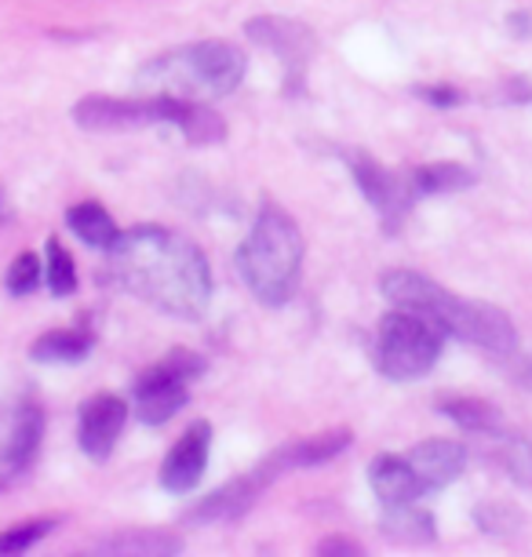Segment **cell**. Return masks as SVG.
<instances>
[{"label": "cell", "mask_w": 532, "mask_h": 557, "mask_svg": "<svg viewBox=\"0 0 532 557\" xmlns=\"http://www.w3.org/2000/svg\"><path fill=\"white\" fill-rule=\"evenodd\" d=\"M107 251V273L113 285L139 296L143 302L183 321H197L208 310L212 273L194 240L164 226H135L128 234H117Z\"/></svg>", "instance_id": "6da1fadb"}, {"label": "cell", "mask_w": 532, "mask_h": 557, "mask_svg": "<svg viewBox=\"0 0 532 557\" xmlns=\"http://www.w3.org/2000/svg\"><path fill=\"white\" fill-rule=\"evenodd\" d=\"M383 296H387L398 310L420 313L423 321L437 324L442 332L456 335L463 343L482 346L488 354H515L518 350V332L515 321L504 310L488 307V302H471L460 299L442 285H434L431 277L412 270H394L383 277Z\"/></svg>", "instance_id": "7a4b0ae2"}, {"label": "cell", "mask_w": 532, "mask_h": 557, "mask_svg": "<svg viewBox=\"0 0 532 557\" xmlns=\"http://www.w3.org/2000/svg\"><path fill=\"white\" fill-rule=\"evenodd\" d=\"M302 267V234L292 215L277 205H263L256 226L237 251V270L252 296L267 307H281L292 299Z\"/></svg>", "instance_id": "3957f363"}, {"label": "cell", "mask_w": 532, "mask_h": 557, "mask_svg": "<svg viewBox=\"0 0 532 557\" xmlns=\"http://www.w3.org/2000/svg\"><path fill=\"white\" fill-rule=\"evenodd\" d=\"M242 77H245L242 48L226 45V40H201V45L169 51L158 62H150L139 81L153 84L158 96L219 99V96H231L237 84H242Z\"/></svg>", "instance_id": "277c9868"}, {"label": "cell", "mask_w": 532, "mask_h": 557, "mask_svg": "<svg viewBox=\"0 0 532 557\" xmlns=\"http://www.w3.org/2000/svg\"><path fill=\"white\" fill-rule=\"evenodd\" d=\"M445 332L437 324L423 321L420 313L394 310L380 321V339H375V361L380 372L394 383L423 380L442 357Z\"/></svg>", "instance_id": "5b68a950"}, {"label": "cell", "mask_w": 532, "mask_h": 557, "mask_svg": "<svg viewBox=\"0 0 532 557\" xmlns=\"http://www.w3.org/2000/svg\"><path fill=\"white\" fill-rule=\"evenodd\" d=\"M205 372V357L194 350H172L135 380V416L146 426H161L190 401V383Z\"/></svg>", "instance_id": "8992f818"}, {"label": "cell", "mask_w": 532, "mask_h": 557, "mask_svg": "<svg viewBox=\"0 0 532 557\" xmlns=\"http://www.w3.org/2000/svg\"><path fill=\"white\" fill-rule=\"evenodd\" d=\"M45 437V408L34 397L0 401V474H18L34 462Z\"/></svg>", "instance_id": "52a82bcc"}, {"label": "cell", "mask_w": 532, "mask_h": 557, "mask_svg": "<svg viewBox=\"0 0 532 557\" xmlns=\"http://www.w3.org/2000/svg\"><path fill=\"white\" fill-rule=\"evenodd\" d=\"M73 121L85 132H132L143 128V124H164V96L153 99L88 96L73 107Z\"/></svg>", "instance_id": "ba28073f"}, {"label": "cell", "mask_w": 532, "mask_h": 557, "mask_svg": "<svg viewBox=\"0 0 532 557\" xmlns=\"http://www.w3.org/2000/svg\"><path fill=\"white\" fill-rule=\"evenodd\" d=\"M347 164L354 172V183L361 186V194L369 197V205L383 215V223L391 230L398 226L405 212L412 208V194H416L412 186H405L394 172H387L383 164H375L369 153H350Z\"/></svg>", "instance_id": "9c48e42d"}, {"label": "cell", "mask_w": 532, "mask_h": 557, "mask_svg": "<svg viewBox=\"0 0 532 557\" xmlns=\"http://www.w3.org/2000/svg\"><path fill=\"white\" fill-rule=\"evenodd\" d=\"M128 423V401H121L117 394H96L81 408L77 423V445L88 459H107L113 445H117L121 430Z\"/></svg>", "instance_id": "30bf717a"}, {"label": "cell", "mask_w": 532, "mask_h": 557, "mask_svg": "<svg viewBox=\"0 0 532 557\" xmlns=\"http://www.w3.org/2000/svg\"><path fill=\"white\" fill-rule=\"evenodd\" d=\"M347 448H350V430H325V434L302 437V441H292L285 448H277L274 456L263 459V467H259L252 478L259 485H267V481H277L281 474H288V470L321 467V462L343 456Z\"/></svg>", "instance_id": "8fae6325"}, {"label": "cell", "mask_w": 532, "mask_h": 557, "mask_svg": "<svg viewBox=\"0 0 532 557\" xmlns=\"http://www.w3.org/2000/svg\"><path fill=\"white\" fill-rule=\"evenodd\" d=\"M208 448H212V426L208 423H194L186 434L175 441L169 459L161 467V485L164 492H183L197 488V481L205 478V467H208Z\"/></svg>", "instance_id": "7c38bea8"}, {"label": "cell", "mask_w": 532, "mask_h": 557, "mask_svg": "<svg viewBox=\"0 0 532 557\" xmlns=\"http://www.w3.org/2000/svg\"><path fill=\"white\" fill-rule=\"evenodd\" d=\"M405 459H409V467L416 470V478H420V485L426 492V488H445L448 481H456L463 474L467 448L460 441L431 437V441H420Z\"/></svg>", "instance_id": "4fadbf2b"}, {"label": "cell", "mask_w": 532, "mask_h": 557, "mask_svg": "<svg viewBox=\"0 0 532 557\" xmlns=\"http://www.w3.org/2000/svg\"><path fill=\"white\" fill-rule=\"evenodd\" d=\"M245 34L256 40V45L263 48H274L277 55H285L288 62H307L314 55L318 40L310 34L307 26L292 23V18H277V15H263V18H252V23L245 26Z\"/></svg>", "instance_id": "5bb4252c"}, {"label": "cell", "mask_w": 532, "mask_h": 557, "mask_svg": "<svg viewBox=\"0 0 532 557\" xmlns=\"http://www.w3.org/2000/svg\"><path fill=\"white\" fill-rule=\"evenodd\" d=\"M369 481L380 503H387V507H405V503H416L423 496L420 478H416V470L409 467V459H401V456L375 459L369 467Z\"/></svg>", "instance_id": "9a60e30c"}, {"label": "cell", "mask_w": 532, "mask_h": 557, "mask_svg": "<svg viewBox=\"0 0 532 557\" xmlns=\"http://www.w3.org/2000/svg\"><path fill=\"white\" fill-rule=\"evenodd\" d=\"M259 481L248 474V478H237L231 485H223L219 492H212L208 499H201L197 507L186 513V521L194 524H212V521H237L242 513H248V507L256 503L259 496Z\"/></svg>", "instance_id": "2e32d148"}, {"label": "cell", "mask_w": 532, "mask_h": 557, "mask_svg": "<svg viewBox=\"0 0 532 557\" xmlns=\"http://www.w3.org/2000/svg\"><path fill=\"white\" fill-rule=\"evenodd\" d=\"M172 99L169 107V124H175L186 139L197 143V146H212V143H223L226 139V124L219 117L215 110H208L201 99Z\"/></svg>", "instance_id": "e0dca14e"}, {"label": "cell", "mask_w": 532, "mask_h": 557, "mask_svg": "<svg viewBox=\"0 0 532 557\" xmlns=\"http://www.w3.org/2000/svg\"><path fill=\"white\" fill-rule=\"evenodd\" d=\"M91 332L88 329H59L45 332L40 339L29 346V357L40 364H77L91 354Z\"/></svg>", "instance_id": "ac0fdd59"}, {"label": "cell", "mask_w": 532, "mask_h": 557, "mask_svg": "<svg viewBox=\"0 0 532 557\" xmlns=\"http://www.w3.org/2000/svg\"><path fill=\"white\" fill-rule=\"evenodd\" d=\"M66 226L77 234L85 245L91 248H102L107 251L113 240H117V223L110 219V212L102 208L99 201H85V205H73L70 212H66Z\"/></svg>", "instance_id": "d6986e66"}, {"label": "cell", "mask_w": 532, "mask_h": 557, "mask_svg": "<svg viewBox=\"0 0 532 557\" xmlns=\"http://www.w3.org/2000/svg\"><path fill=\"white\" fill-rule=\"evenodd\" d=\"M448 419H456L463 430H474V434H504V416H499L496 405L478 401V397H453V401L437 405Z\"/></svg>", "instance_id": "ffe728a7"}, {"label": "cell", "mask_w": 532, "mask_h": 557, "mask_svg": "<svg viewBox=\"0 0 532 557\" xmlns=\"http://www.w3.org/2000/svg\"><path fill=\"white\" fill-rule=\"evenodd\" d=\"M474 186V172L463 164H426L412 175L416 194H456Z\"/></svg>", "instance_id": "44dd1931"}, {"label": "cell", "mask_w": 532, "mask_h": 557, "mask_svg": "<svg viewBox=\"0 0 532 557\" xmlns=\"http://www.w3.org/2000/svg\"><path fill=\"white\" fill-rule=\"evenodd\" d=\"M183 546L172 540V535H164V532H124V535H113V540L107 543H99V554H150V557H158V554H180Z\"/></svg>", "instance_id": "7402d4cb"}, {"label": "cell", "mask_w": 532, "mask_h": 557, "mask_svg": "<svg viewBox=\"0 0 532 557\" xmlns=\"http://www.w3.org/2000/svg\"><path fill=\"white\" fill-rule=\"evenodd\" d=\"M45 281L51 288V296L66 299L77 292V267H73V256L62 248L59 237H48V267H45Z\"/></svg>", "instance_id": "603a6c76"}, {"label": "cell", "mask_w": 532, "mask_h": 557, "mask_svg": "<svg viewBox=\"0 0 532 557\" xmlns=\"http://www.w3.org/2000/svg\"><path fill=\"white\" fill-rule=\"evenodd\" d=\"M40 277H45V267H40V259L34 256V251H23V256H15V262L8 267L4 285H8L12 296H29V292L40 285Z\"/></svg>", "instance_id": "cb8c5ba5"}, {"label": "cell", "mask_w": 532, "mask_h": 557, "mask_svg": "<svg viewBox=\"0 0 532 557\" xmlns=\"http://www.w3.org/2000/svg\"><path fill=\"white\" fill-rule=\"evenodd\" d=\"M55 529V521L45 518V521H26V524H15V529L0 532V554H18L26 550V546L40 543L45 535Z\"/></svg>", "instance_id": "d4e9b609"}, {"label": "cell", "mask_w": 532, "mask_h": 557, "mask_svg": "<svg viewBox=\"0 0 532 557\" xmlns=\"http://www.w3.org/2000/svg\"><path fill=\"white\" fill-rule=\"evenodd\" d=\"M391 510H394V513H391L387 529H391V532H398L401 540H431V535H434L431 518H426V513L409 510V503H405V507H391Z\"/></svg>", "instance_id": "484cf974"}, {"label": "cell", "mask_w": 532, "mask_h": 557, "mask_svg": "<svg viewBox=\"0 0 532 557\" xmlns=\"http://www.w3.org/2000/svg\"><path fill=\"white\" fill-rule=\"evenodd\" d=\"M416 96L434 102V107H460L463 96L456 88H445V84H437V88H416Z\"/></svg>", "instance_id": "4316f807"}, {"label": "cell", "mask_w": 532, "mask_h": 557, "mask_svg": "<svg viewBox=\"0 0 532 557\" xmlns=\"http://www.w3.org/2000/svg\"><path fill=\"white\" fill-rule=\"evenodd\" d=\"M321 554H361V546L358 543H347V540H339V535H332V540H325L318 546Z\"/></svg>", "instance_id": "83f0119b"}]
</instances>
